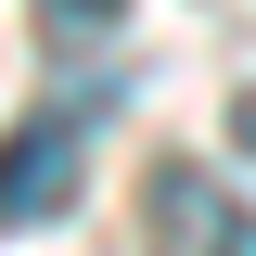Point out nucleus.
Instances as JSON below:
<instances>
[{
  "label": "nucleus",
  "mask_w": 256,
  "mask_h": 256,
  "mask_svg": "<svg viewBox=\"0 0 256 256\" xmlns=\"http://www.w3.org/2000/svg\"><path fill=\"white\" fill-rule=\"evenodd\" d=\"M64 205H77V102H38L0 141V230H38Z\"/></svg>",
  "instance_id": "1"
},
{
  "label": "nucleus",
  "mask_w": 256,
  "mask_h": 256,
  "mask_svg": "<svg viewBox=\"0 0 256 256\" xmlns=\"http://www.w3.org/2000/svg\"><path fill=\"white\" fill-rule=\"evenodd\" d=\"M166 205H180V218H192V244H205V256H256V230H244V205H218V192H205V205H192V180H180V166H166Z\"/></svg>",
  "instance_id": "2"
},
{
  "label": "nucleus",
  "mask_w": 256,
  "mask_h": 256,
  "mask_svg": "<svg viewBox=\"0 0 256 256\" xmlns=\"http://www.w3.org/2000/svg\"><path fill=\"white\" fill-rule=\"evenodd\" d=\"M244 154H256V90H244Z\"/></svg>",
  "instance_id": "3"
}]
</instances>
